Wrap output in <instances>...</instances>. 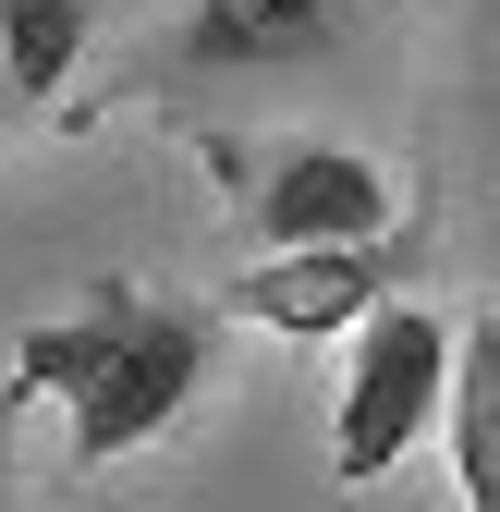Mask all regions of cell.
Returning a JSON list of instances; mask_svg holds the SVG:
<instances>
[{
  "instance_id": "cell-1",
  "label": "cell",
  "mask_w": 500,
  "mask_h": 512,
  "mask_svg": "<svg viewBox=\"0 0 500 512\" xmlns=\"http://www.w3.org/2000/svg\"><path fill=\"white\" fill-rule=\"evenodd\" d=\"M13 391H49L74 415V464H122L208 391V317L196 305H159V293H98L86 317L25 342Z\"/></svg>"
},
{
  "instance_id": "cell-2",
  "label": "cell",
  "mask_w": 500,
  "mask_h": 512,
  "mask_svg": "<svg viewBox=\"0 0 500 512\" xmlns=\"http://www.w3.org/2000/svg\"><path fill=\"white\" fill-rule=\"evenodd\" d=\"M452 391V317H427L415 293H379L354 317V378H342V427H330V476L366 488L415 452V427H440Z\"/></svg>"
},
{
  "instance_id": "cell-3",
  "label": "cell",
  "mask_w": 500,
  "mask_h": 512,
  "mask_svg": "<svg viewBox=\"0 0 500 512\" xmlns=\"http://www.w3.org/2000/svg\"><path fill=\"white\" fill-rule=\"evenodd\" d=\"M391 293V232H366V244H269L257 269H232V317L244 330H281V342H330L354 330L366 305Z\"/></svg>"
},
{
  "instance_id": "cell-4",
  "label": "cell",
  "mask_w": 500,
  "mask_h": 512,
  "mask_svg": "<svg viewBox=\"0 0 500 512\" xmlns=\"http://www.w3.org/2000/svg\"><path fill=\"white\" fill-rule=\"evenodd\" d=\"M257 244H366V232H391V171L366 159V147H330V135H305L257 171Z\"/></svg>"
},
{
  "instance_id": "cell-5",
  "label": "cell",
  "mask_w": 500,
  "mask_h": 512,
  "mask_svg": "<svg viewBox=\"0 0 500 512\" xmlns=\"http://www.w3.org/2000/svg\"><path fill=\"white\" fill-rule=\"evenodd\" d=\"M342 13L354 0H196L171 37L196 74H269V61H318L342 37Z\"/></svg>"
},
{
  "instance_id": "cell-6",
  "label": "cell",
  "mask_w": 500,
  "mask_h": 512,
  "mask_svg": "<svg viewBox=\"0 0 500 512\" xmlns=\"http://www.w3.org/2000/svg\"><path fill=\"white\" fill-rule=\"evenodd\" d=\"M440 427H452V476H464V500L500 512V317H464V330H452Z\"/></svg>"
},
{
  "instance_id": "cell-7",
  "label": "cell",
  "mask_w": 500,
  "mask_h": 512,
  "mask_svg": "<svg viewBox=\"0 0 500 512\" xmlns=\"http://www.w3.org/2000/svg\"><path fill=\"white\" fill-rule=\"evenodd\" d=\"M86 37H98V0H0V61H13V98L49 110L61 86H74Z\"/></svg>"
},
{
  "instance_id": "cell-8",
  "label": "cell",
  "mask_w": 500,
  "mask_h": 512,
  "mask_svg": "<svg viewBox=\"0 0 500 512\" xmlns=\"http://www.w3.org/2000/svg\"><path fill=\"white\" fill-rule=\"evenodd\" d=\"M13 110H25V98H13V61H0V122H13Z\"/></svg>"
}]
</instances>
